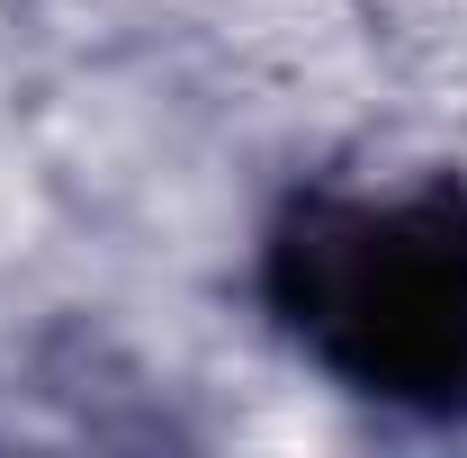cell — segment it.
<instances>
[{
    "label": "cell",
    "instance_id": "cell-1",
    "mask_svg": "<svg viewBox=\"0 0 467 458\" xmlns=\"http://www.w3.org/2000/svg\"><path fill=\"white\" fill-rule=\"evenodd\" d=\"M270 306L296 350L378 404H467V207L315 198L270 243Z\"/></svg>",
    "mask_w": 467,
    "mask_h": 458
}]
</instances>
